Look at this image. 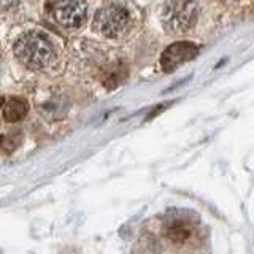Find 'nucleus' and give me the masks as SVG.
Returning <instances> with one entry per match:
<instances>
[{
  "instance_id": "1",
  "label": "nucleus",
  "mask_w": 254,
  "mask_h": 254,
  "mask_svg": "<svg viewBox=\"0 0 254 254\" xmlns=\"http://www.w3.org/2000/svg\"><path fill=\"white\" fill-rule=\"evenodd\" d=\"M14 56L29 68H45L54 59V45L43 32L30 30L14 43Z\"/></svg>"
},
{
  "instance_id": "2",
  "label": "nucleus",
  "mask_w": 254,
  "mask_h": 254,
  "mask_svg": "<svg viewBox=\"0 0 254 254\" xmlns=\"http://www.w3.org/2000/svg\"><path fill=\"white\" fill-rule=\"evenodd\" d=\"M198 13L197 0H169L161 10V22L170 35H185L195 27Z\"/></svg>"
},
{
  "instance_id": "3",
  "label": "nucleus",
  "mask_w": 254,
  "mask_h": 254,
  "mask_svg": "<svg viewBox=\"0 0 254 254\" xmlns=\"http://www.w3.org/2000/svg\"><path fill=\"white\" fill-rule=\"evenodd\" d=\"M132 27V14L121 3H110L100 8L94 18V30L105 38H121Z\"/></svg>"
},
{
  "instance_id": "4",
  "label": "nucleus",
  "mask_w": 254,
  "mask_h": 254,
  "mask_svg": "<svg viewBox=\"0 0 254 254\" xmlns=\"http://www.w3.org/2000/svg\"><path fill=\"white\" fill-rule=\"evenodd\" d=\"M50 10L54 21L65 29L81 27L87 19L86 0H50Z\"/></svg>"
},
{
  "instance_id": "5",
  "label": "nucleus",
  "mask_w": 254,
  "mask_h": 254,
  "mask_svg": "<svg viewBox=\"0 0 254 254\" xmlns=\"http://www.w3.org/2000/svg\"><path fill=\"white\" fill-rule=\"evenodd\" d=\"M198 53V46L189 42H178L170 45L161 58V65L164 71H173L185 62L194 59Z\"/></svg>"
},
{
  "instance_id": "6",
  "label": "nucleus",
  "mask_w": 254,
  "mask_h": 254,
  "mask_svg": "<svg viewBox=\"0 0 254 254\" xmlns=\"http://www.w3.org/2000/svg\"><path fill=\"white\" fill-rule=\"evenodd\" d=\"M29 103L22 97H8L2 102V115L6 123H19L26 118Z\"/></svg>"
},
{
  "instance_id": "7",
  "label": "nucleus",
  "mask_w": 254,
  "mask_h": 254,
  "mask_svg": "<svg viewBox=\"0 0 254 254\" xmlns=\"http://www.w3.org/2000/svg\"><path fill=\"white\" fill-rule=\"evenodd\" d=\"M19 143H21V133L19 132L5 133V135L0 137V149H2L3 153L10 154L19 146Z\"/></svg>"
}]
</instances>
